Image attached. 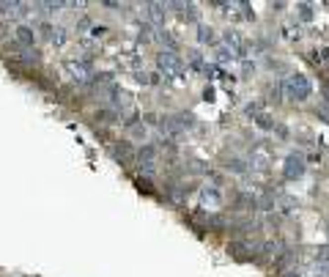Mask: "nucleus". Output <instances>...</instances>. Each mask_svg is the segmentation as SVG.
Returning a JSON list of instances; mask_svg holds the SVG:
<instances>
[{
  "instance_id": "nucleus-1",
  "label": "nucleus",
  "mask_w": 329,
  "mask_h": 277,
  "mask_svg": "<svg viewBox=\"0 0 329 277\" xmlns=\"http://www.w3.org/2000/svg\"><path fill=\"white\" fill-rule=\"evenodd\" d=\"M282 91L288 94V99H296V102H305L307 96L313 94V85L305 74H291L285 77V83H282Z\"/></svg>"
},
{
  "instance_id": "nucleus-2",
  "label": "nucleus",
  "mask_w": 329,
  "mask_h": 277,
  "mask_svg": "<svg viewBox=\"0 0 329 277\" xmlns=\"http://www.w3.org/2000/svg\"><path fill=\"white\" fill-rule=\"evenodd\" d=\"M302 173H305V160L299 154H291L285 160V178H299Z\"/></svg>"
},
{
  "instance_id": "nucleus-4",
  "label": "nucleus",
  "mask_w": 329,
  "mask_h": 277,
  "mask_svg": "<svg viewBox=\"0 0 329 277\" xmlns=\"http://www.w3.org/2000/svg\"><path fill=\"white\" fill-rule=\"evenodd\" d=\"M225 44H228V47L233 50L236 55H244V53H247L244 42H241V39H239V33H233V30H228V33H225Z\"/></svg>"
},
{
  "instance_id": "nucleus-6",
  "label": "nucleus",
  "mask_w": 329,
  "mask_h": 277,
  "mask_svg": "<svg viewBox=\"0 0 329 277\" xmlns=\"http://www.w3.org/2000/svg\"><path fill=\"white\" fill-rule=\"evenodd\" d=\"M212 28H200V42H212Z\"/></svg>"
},
{
  "instance_id": "nucleus-7",
  "label": "nucleus",
  "mask_w": 329,
  "mask_h": 277,
  "mask_svg": "<svg viewBox=\"0 0 329 277\" xmlns=\"http://www.w3.org/2000/svg\"><path fill=\"white\" fill-rule=\"evenodd\" d=\"M258 124L264 126V129H269V126H272V118H269V115H261V118H258Z\"/></svg>"
},
{
  "instance_id": "nucleus-9",
  "label": "nucleus",
  "mask_w": 329,
  "mask_h": 277,
  "mask_svg": "<svg viewBox=\"0 0 329 277\" xmlns=\"http://www.w3.org/2000/svg\"><path fill=\"white\" fill-rule=\"evenodd\" d=\"M324 96H327V99H329V85H327V88H324Z\"/></svg>"
},
{
  "instance_id": "nucleus-3",
  "label": "nucleus",
  "mask_w": 329,
  "mask_h": 277,
  "mask_svg": "<svg viewBox=\"0 0 329 277\" xmlns=\"http://www.w3.org/2000/svg\"><path fill=\"white\" fill-rule=\"evenodd\" d=\"M159 66H162L167 74H181V60H178V55H173V53L159 55Z\"/></svg>"
},
{
  "instance_id": "nucleus-5",
  "label": "nucleus",
  "mask_w": 329,
  "mask_h": 277,
  "mask_svg": "<svg viewBox=\"0 0 329 277\" xmlns=\"http://www.w3.org/2000/svg\"><path fill=\"white\" fill-rule=\"evenodd\" d=\"M316 264L329 266V247H318V250H316Z\"/></svg>"
},
{
  "instance_id": "nucleus-8",
  "label": "nucleus",
  "mask_w": 329,
  "mask_h": 277,
  "mask_svg": "<svg viewBox=\"0 0 329 277\" xmlns=\"http://www.w3.org/2000/svg\"><path fill=\"white\" fill-rule=\"evenodd\" d=\"M282 277H302V275L296 269H288V272H282Z\"/></svg>"
}]
</instances>
